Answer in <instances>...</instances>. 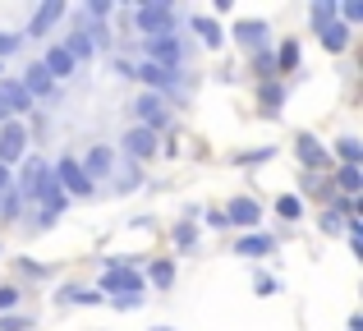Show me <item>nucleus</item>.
Here are the masks:
<instances>
[{
	"label": "nucleus",
	"instance_id": "nucleus-1",
	"mask_svg": "<svg viewBox=\"0 0 363 331\" xmlns=\"http://www.w3.org/2000/svg\"><path fill=\"white\" fill-rule=\"evenodd\" d=\"M133 28L143 37H175V14H170V5H138L133 9Z\"/></svg>",
	"mask_w": 363,
	"mask_h": 331
},
{
	"label": "nucleus",
	"instance_id": "nucleus-2",
	"mask_svg": "<svg viewBox=\"0 0 363 331\" xmlns=\"http://www.w3.org/2000/svg\"><path fill=\"white\" fill-rule=\"evenodd\" d=\"M14 193H23V198H37V203H42L46 193H55V175H51V166H46L42 157L23 162V179H18V189H14Z\"/></svg>",
	"mask_w": 363,
	"mask_h": 331
},
{
	"label": "nucleus",
	"instance_id": "nucleus-3",
	"mask_svg": "<svg viewBox=\"0 0 363 331\" xmlns=\"http://www.w3.org/2000/svg\"><path fill=\"white\" fill-rule=\"evenodd\" d=\"M51 175H55V189H60V193H74V198H88L92 193V179L83 175V166L74 162V157H65Z\"/></svg>",
	"mask_w": 363,
	"mask_h": 331
},
{
	"label": "nucleus",
	"instance_id": "nucleus-4",
	"mask_svg": "<svg viewBox=\"0 0 363 331\" xmlns=\"http://www.w3.org/2000/svg\"><path fill=\"white\" fill-rule=\"evenodd\" d=\"M23 152H28V129L14 125V120H5V125H0V166L23 162Z\"/></svg>",
	"mask_w": 363,
	"mask_h": 331
},
{
	"label": "nucleus",
	"instance_id": "nucleus-5",
	"mask_svg": "<svg viewBox=\"0 0 363 331\" xmlns=\"http://www.w3.org/2000/svg\"><path fill=\"white\" fill-rule=\"evenodd\" d=\"M101 290H106V295H138L143 290V276L133 267H124V262H116V267H106V276H101Z\"/></svg>",
	"mask_w": 363,
	"mask_h": 331
},
{
	"label": "nucleus",
	"instance_id": "nucleus-6",
	"mask_svg": "<svg viewBox=\"0 0 363 331\" xmlns=\"http://www.w3.org/2000/svg\"><path fill=\"white\" fill-rule=\"evenodd\" d=\"M133 111H138L143 129H152V134H157L161 125H170V106H166V97H157V92H143V97L133 101Z\"/></svg>",
	"mask_w": 363,
	"mask_h": 331
},
{
	"label": "nucleus",
	"instance_id": "nucleus-7",
	"mask_svg": "<svg viewBox=\"0 0 363 331\" xmlns=\"http://www.w3.org/2000/svg\"><path fill=\"white\" fill-rule=\"evenodd\" d=\"M147 60L161 64V69H179V60H184V46H179L175 37H147Z\"/></svg>",
	"mask_w": 363,
	"mask_h": 331
},
{
	"label": "nucleus",
	"instance_id": "nucleus-8",
	"mask_svg": "<svg viewBox=\"0 0 363 331\" xmlns=\"http://www.w3.org/2000/svg\"><path fill=\"white\" fill-rule=\"evenodd\" d=\"M124 152L133 157V162H143V157H152L157 152V134H152V129H129V134H124Z\"/></svg>",
	"mask_w": 363,
	"mask_h": 331
},
{
	"label": "nucleus",
	"instance_id": "nucleus-9",
	"mask_svg": "<svg viewBox=\"0 0 363 331\" xmlns=\"http://www.w3.org/2000/svg\"><path fill=\"white\" fill-rule=\"evenodd\" d=\"M294 152H299V162L308 166V170L327 166V147H322V143H318L313 134H299V138H294Z\"/></svg>",
	"mask_w": 363,
	"mask_h": 331
},
{
	"label": "nucleus",
	"instance_id": "nucleus-10",
	"mask_svg": "<svg viewBox=\"0 0 363 331\" xmlns=\"http://www.w3.org/2000/svg\"><path fill=\"white\" fill-rule=\"evenodd\" d=\"M257 216H262V207H257L253 198H235V203L225 207V225H257Z\"/></svg>",
	"mask_w": 363,
	"mask_h": 331
},
{
	"label": "nucleus",
	"instance_id": "nucleus-11",
	"mask_svg": "<svg viewBox=\"0 0 363 331\" xmlns=\"http://www.w3.org/2000/svg\"><path fill=\"white\" fill-rule=\"evenodd\" d=\"M133 79H143V83H152V88H175V69H161V64H152V60H143L138 69H133Z\"/></svg>",
	"mask_w": 363,
	"mask_h": 331
},
{
	"label": "nucleus",
	"instance_id": "nucleus-12",
	"mask_svg": "<svg viewBox=\"0 0 363 331\" xmlns=\"http://www.w3.org/2000/svg\"><path fill=\"white\" fill-rule=\"evenodd\" d=\"M60 14H65V5H60V0H46V5L33 14L28 33H33V37H46V28H51V23H60Z\"/></svg>",
	"mask_w": 363,
	"mask_h": 331
},
{
	"label": "nucleus",
	"instance_id": "nucleus-13",
	"mask_svg": "<svg viewBox=\"0 0 363 331\" xmlns=\"http://www.w3.org/2000/svg\"><path fill=\"white\" fill-rule=\"evenodd\" d=\"M42 69L51 74V83H55V79H69V74H74V60H69V51H65V46H55V51H46Z\"/></svg>",
	"mask_w": 363,
	"mask_h": 331
},
{
	"label": "nucleus",
	"instance_id": "nucleus-14",
	"mask_svg": "<svg viewBox=\"0 0 363 331\" xmlns=\"http://www.w3.org/2000/svg\"><path fill=\"white\" fill-rule=\"evenodd\" d=\"M0 97H5L9 111H33V97H28L23 83H14V79H0Z\"/></svg>",
	"mask_w": 363,
	"mask_h": 331
},
{
	"label": "nucleus",
	"instance_id": "nucleus-15",
	"mask_svg": "<svg viewBox=\"0 0 363 331\" xmlns=\"http://www.w3.org/2000/svg\"><path fill=\"white\" fill-rule=\"evenodd\" d=\"M23 92H28V97H46V92H51V74H46L42 64H28V74H23Z\"/></svg>",
	"mask_w": 363,
	"mask_h": 331
},
{
	"label": "nucleus",
	"instance_id": "nucleus-16",
	"mask_svg": "<svg viewBox=\"0 0 363 331\" xmlns=\"http://www.w3.org/2000/svg\"><path fill=\"white\" fill-rule=\"evenodd\" d=\"M111 170H116V157L106 152V147H92V157H88V170H83V175L92 179V184H97L101 175H111Z\"/></svg>",
	"mask_w": 363,
	"mask_h": 331
},
{
	"label": "nucleus",
	"instance_id": "nucleus-17",
	"mask_svg": "<svg viewBox=\"0 0 363 331\" xmlns=\"http://www.w3.org/2000/svg\"><path fill=\"white\" fill-rule=\"evenodd\" d=\"M235 37H240L248 51H253V46H262V42H267V23H257V18H244V23L235 28Z\"/></svg>",
	"mask_w": 363,
	"mask_h": 331
},
{
	"label": "nucleus",
	"instance_id": "nucleus-18",
	"mask_svg": "<svg viewBox=\"0 0 363 331\" xmlns=\"http://www.w3.org/2000/svg\"><path fill=\"white\" fill-rule=\"evenodd\" d=\"M65 51H69V60L79 64V60H88L97 46H92V33H69V42H65Z\"/></svg>",
	"mask_w": 363,
	"mask_h": 331
},
{
	"label": "nucleus",
	"instance_id": "nucleus-19",
	"mask_svg": "<svg viewBox=\"0 0 363 331\" xmlns=\"http://www.w3.org/2000/svg\"><path fill=\"white\" fill-rule=\"evenodd\" d=\"M194 33H198V37H203V42H207V46H221V42H225V33H221V23H216V18H207V14H198V18H194Z\"/></svg>",
	"mask_w": 363,
	"mask_h": 331
},
{
	"label": "nucleus",
	"instance_id": "nucleus-20",
	"mask_svg": "<svg viewBox=\"0 0 363 331\" xmlns=\"http://www.w3.org/2000/svg\"><path fill=\"white\" fill-rule=\"evenodd\" d=\"M322 46H327V51H345V42H350V28L345 23H331V28H322Z\"/></svg>",
	"mask_w": 363,
	"mask_h": 331
},
{
	"label": "nucleus",
	"instance_id": "nucleus-21",
	"mask_svg": "<svg viewBox=\"0 0 363 331\" xmlns=\"http://www.w3.org/2000/svg\"><path fill=\"white\" fill-rule=\"evenodd\" d=\"M272 253V240L267 235H248V240H240V258H267Z\"/></svg>",
	"mask_w": 363,
	"mask_h": 331
},
{
	"label": "nucleus",
	"instance_id": "nucleus-22",
	"mask_svg": "<svg viewBox=\"0 0 363 331\" xmlns=\"http://www.w3.org/2000/svg\"><path fill=\"white\" fill-rule=\"evenodd\" d=\"M331 18H336V0H313V28H331Z\"/></svg>",
	"mask_w": 363,
	"mask_h": 331
},
{
	"label": "nucleus",
	"instance_id": "nucleus-23",
	"mask_svg": "<svg viewBox=\"0 0 363 331\" xmlns=\"http://www.w3.org/2000/svg\"><path fill=\"white\" fill-rule=\"evenodd\" d=\"M336 152H340V162H345V166H359V162H363L359 138H340V143H336Z\"/></svg>",
	"mask_w": 363,
	"mask_h": 331
},
{
	"label": "nucleus",
	"instance_id": "nucleus-24",
	"mask_svg": "<svg viewBox=\"0 0 363 331\" xmlns=\"http://www.w3.org/2000/svg\"><path fill=\"white\" fill-rule=\"evenodd\" d=\"M276 212H281L285 221H294V216L303 212V203H299V198H294V193H281V198H276Z\"/></svg>",
	"mask_w": 363,
	"mask_h": 331
},
{
	"label": "nucleus",
	"instance_id": "nucleus-25",
	"mask_svg": "<svg viewBox=\"0 0 363 331\" xmlns=\"http://www.w3.org/2000/svg\"><path fill=\"white\" fill-rule=\"evenodd\" d=\"M65 304H101V295H97V290H79V286H74V290H65Z\"/></svg>",
	"mask_w": 363,
	"mask_h": 331
},
{
	"label": "nucleus",
	"instance_id": "nucleus-26",
	"mask_svg": "<svg viewBox=\"0 0 363 331\" xmlns=\"http://www.w3.org/2000/svg\"><path fill=\"white\" fill-rule=\"evenodd\" d=\"M18 203H23V198H18L14 184H9L5 193H0V216H18Z\"/></svg>",
	"mask_w": 363,
	"mask_h": 331
},
{
	"label": "nucleus",
	"instance_id": "nucleus-27",
	"mask_svg": "<svg viewBox=\"0 0 363 331\" xmlns=\"http://www.w3.org/2000/svg\"><path fill=\"white\" fill-rule=\"evenodd\" d=\"M359 179H363V175H359V166H345V170L336 175V184L345 189V193H354V189H359Z\"/></svg>",
	"mask_w": 363,
	"mask_h": 331
},
{
	"label": "nucleus",
	"instance_id": "nucleus-28",
	"mask_svg": "<svg viewBox=\"0 0 363 331\" xmlns=\"http://www.w3.org/2000/svg\"><path fill=\"white\" fill-rule=\"evenodd\" d=\"M336 14H345V23H363V0H345L336 5Z\"/></svg>",
	"mask_w": 363,
	"mask_h": 331
},
{
	"label": "nucleus",
	"instance_id": "nucleus-29",
	"mask_svg": "<svg viewBox=\"0 0 363 331\" xmlns=\"http://www.w3.org/2000/svg\"><path fill=\"white\" fill-rule=\"evenodd\" d=\"M152 281H157V286L166 290L170 281H175V267H170V262H152Z\"/></svg>",
	"mask_w": 363,
	"mask_h": 331
},
{
	"label": "nucleus",
	"instance_id": "nucleus-30",
	"mask_svg": "<svg viewBox=\"0 0 363 331\" xmlns=\"http://www.w3.org/2000/svg\"><path fill=\"white\" fill-rule=\"evenodd\" d=\"M294 64H299V42H285V46H281V69L290 74Z\"/></svg>",
	"mask_w": 363,
	"mask_h": 331
},
{
	"label": "nucleus",
	"instance_id": "nucleus-31",
	"mask_svg": "<svg viewBox=\"0 0 363 331\" xmlns=\"http://www.w3.org/2000/svg\"><path fill=\"white\" fill-rule=\"evenodd\" d=\"M18 304V290L14 286H0V313H5V308H14Z\"/></svg>",
	"mask_w": 363,
	"mask_h": 331
},
{
	"label": "nucleus",
	"instance_id": "nucleus-32",
	"mask_svg": "<svg viewBox=\"0 0 363 331\" xmlns=\"http://www.w3.org/2000/svg\"><path fill=\"white\" fill-rule=\"evenodd\" d=\"M340 225H345V216H340V212H322V230H340Z\"/></svg>",
	"mask_w": 363,
	"mask_h": 331
},
{
	"label": "nucleus",
	"instance_id": "nucleus-33",
	"mask_svg": "<svg viewBox=\"0 0 363 331\" xmlns=\"http://www.w3.org/2000/svg\"><path fill=\"white\" fill-rule=\"evenodd\" d=\"M194 240H198L194 225H175V244H194Z\"/></svg>",
	"mask_w": 363,
	"mask_h": 331
},
{
	"label": "nucleus",
	"instance_id": "nucleus-34",
	"mask_svg": "<svg viewBox=\"0 0 363 331\" xmlns=\"http://www.w3.org/2000/svg\"><path fill=\"white\" fill-rule=\"evenodd\" d=\"M88 14H92V18H106V14H111V0H92Z\"/></svg>",
	"mask_w": 363,
	"mask_h": 331
},
{
	"label": "nucleus",
	"instance_id": "nucleus-35",
	"mask_svg": "<svg viewBox=\"0 0 363 331\" xmlns=\"http://www.w3.org/2000/svg\"><path fill=\"white\" fill-rule=\"evenodd\" d=\"M14 46H18V37H14V33H0V55H9Z\"/></svg>",
	"mask_w": 363,
	"mask_h": 331
},
{
	"label": "nucleus",
	"instance_id": "nucleus-36",
	"mask_svg": "<svg viewBox=\"0 0 363 331\" xmlns=\"http://www.w3.org/2000/svg\"><path fill=\"white\" fill-rule=\"evenodd\" d=\"M262 101L276 111V106H281V88H262Z\"/></svg>",
	"mask_w": 363,
	"mask_h": 331
},
{
	"label": "nucleus",
	"instance_id": "nucleus-37",
	"mask_svg": "<svg viewBox=\"0 0 363 331\" xmlns=\"http://www.w3.org/2000/svg\"><path fill=\"white\" fill-rule=\"evenodd\" d=\"M138 304H143V295H120L116 299V308H138Z\"/></svg>",
	"mask_w": 363,
	"mask_h": 331
},
{
	"label": "nucleus",
	"instance_id": "nucleus-38",
	"mask_svg": "<svg viewBox=\"0 0 363 331\" xmlns=\"http://www.w3.org/2000/svg\"><path fill=\"white\" fill-rule=\"evenodd\" d=\"M0 331H28V322H23V318H5V322H0Z\"/></svg>",
	"mask_w": 363,
	"mask_h": 331
},
{
	"label": "nucleus",
	"instance_id": "nucleus-39",
	"mask_svg": "<svg viewBox=\"0 0 363 331\" xmlns=\"http://www.w3.org/2000/svg\"><path fill=\"white\" fill-rule=\"evenodd\" d=\"M9 189V166H0V193Z\"/></svg>",
	"mask_w": 363,
	"mask_h": 331
},
{
	"label": "nucleus",
	"instance_id": "nucleus-40",
	"mask_svg": "<svg viewBox=\"0 0 363 331\" xmlns=\"http://www.w3.org/2000/svg\"><path fill=\"white\" fill-rule=\"evenodd\" d=\"M9 116H14V111H9V106H5V97H0V125H5Z\"/></svg>",
	"mask_w": 363,
	"mask_h": 331
},
{
	"label": "nucleus",
	"instance_id": "nucleus-41",
	"mask_svg": "<svg viewBox=\"0 0 363 331\" xmlns=\"http://www.w3.org/2000/svg\"><path fill=\"white\" fill-rule=\"evenodd\" d=\"M350 331H363V322H359V318H350Z\"/></svg>",
	"mask_w": 363,
	"mask_h": 331
},
{
	"label": "nucleus",
	"instance_id": "nucleus-42",
	"mask_svg": "<svg viewBox=\"0 0 363 331\" xmlns=\"http://www.w3.org/2000/svg\"><path fill=\"white\" fill-rule=\"evenodd\" d=\"M157 331H170V327H157Z\"/></svg>",
	"mask_w": 363,
	"mask_h": 331
}]
</instances>
